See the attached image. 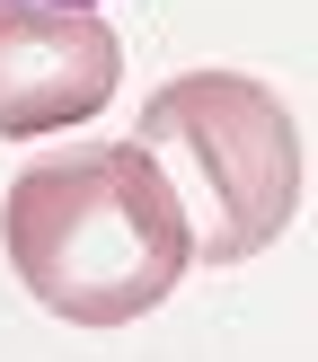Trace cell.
Here are the masks:
<instances>
[{
	"mask_svg": "<svg viewBox=\"0 0 318 362\" xmlns=\"http://www.w3.org/2000/svg\"><path fill=\"white\" fill-rule=\"evenodd\" d=\"M141 151L177 186L204 265H239L300 204V133L247 71H186L141 106Z\"/></svg>",
	"mask_w": 318,
	"mask_h": 362,
	"instance_id": "2",
	"label": "cell"
},
{
	"mask_svg": "<svg viewBox=\"0 0 318 362\" xmlns=\"http://www.w3.org/2000/svg\"><path fill=\"white\" fill-rule=\"evenodd\" d=\"M0 230H9L18 283L71 327H124V318L159 310L194 265L186 204L141 141L45 151L9 186Z\"/></svg>",
	"mask_w": 318,
	"mask_h": 362,
	"instance_id": "1",
	"label": "cell"
},
{
	"mask_svg": "<svg viewBox=\"0 0 318 362\" xmlns=\"http://www.w3.org/2000/svg\"><path fill=\"white\" fill-rule=\"evenodd\" d=\"M71 9H98V0H71Z\"/></svg>",
	"mask_w": 318,
	"mask_h": 362,
	"instance_id": "4",
	"label": "cell"
},
{
	"mask_svg": "<svg viewBox=\"0 0 318 362\" xmlns=\"http://www.w3.org/2000/svg\"><path fill=\"white\" fill-rule=\"evenodd\" d=\"M124 53L98 9L71 0H0V133H62V124L98 115L115 88Z\"/></svg>",
	"mask_w": 318,
	"mask_h": 362,
	"instance_id": "3",
	"label": "cell"
}]
</instances>
